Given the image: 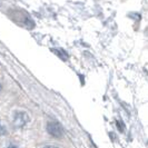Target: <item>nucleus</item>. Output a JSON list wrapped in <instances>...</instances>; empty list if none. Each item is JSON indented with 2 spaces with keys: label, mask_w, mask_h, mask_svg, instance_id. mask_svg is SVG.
Here are the masks:
<instances>
[{
  "label": "nucleus",
  "mask_w": 148,
  "mask_h": 148,
  "mask_svg": "<svg viewBox=\"0 0 148 148\" xmlns=\"http://www.w3.org/2000/svg\"><path fill=\"white\" fill-rule=\"evenodd\" d=\"M29 116L26 111L22 110H17L14 115V120H12V125L16 128H22L23 126H26L29 121Z\"/></svg>",
  "instance_id": "1"
},
{
  "label": "nucleus",
  "mask_w": 148,
  "mask_h": 148,
  "mask_svg": "<svg viewBox=\"0 0 148 148\" xmlns=\"http://www.w3.org/2000/svg\"><path fill=\"white\" fill-rule=\"evenodd\" d=\"M47 132L49 135H51L52 137L55 138H61L64 136V129H62V126L60 125L58 121H49L47 124Z\"/></svg>",
  "instance_id": "2"
},
{
  "label": "nucleus",
  "mask_w": 148,
  "mask_h": 148,
  "mask_svg": "<svg viewBox=\"0 0 148 148\" xmlns=\"http://www.w3.org/2000/svg\"><path fill=\"white\" fill-rule=\"evenodd\" d=\"M5 135H7V128L3 126L1 124V121H0V136H5Z\"/></svg>",
  "instance_id": "3"
},
{
  "label": "nucleus",
  "mask_w": 148,
  "mask_h": 148,
  "mask_svg": "<svg viewBox=\"0 0 148 148\" xmlns=\"http://www.w3.org/2000/svg\"><path fill=\"white\" fill-rule=\"evenodd\" d=\"M117 127H118L119 132H121V133H124L125 132V125H124V123L121 121H119V120H117Z\"/></svg>",
  "instance_id": "4"
},
{
  "label": "nucleus",
  "mask_w": 148,
  "mask_h": 148,
  "mask_svg": "<svg viewBox=\"0 0 148 148\" xmlns=\"http://www.w3.org/2000/svg\"><path fill=\"white\" fill-rule=\"evenodd\" d=\"M42 148H58V147H56V146H51V145H47V146H44Z\"/></svg>",
  "instance_id": "5"
},
{
  "label": "nucleus",
  "mask_w": 148,
  "mask_h": 148,
  "mask_svg": "<svg viewBox=\"0 0 148 148\" xmlns=\"http://www.w3.org/2000/svg\"><path fill=\"white\" fill-rule=\"evenodd\" d=\"M7 148H18V147H17L16 145H9V146H8Z\"/></svg>",
  "instance_id": "6"
},
{
  "label": "nucleus",
  "mask_w": 148,
  "mask_h": 148,
  "mask_svg": "<svg viewBox=\"0 0 148 148\" xmlns=\"http://www.w3.org/2000/svg\"><path fill=\"white\" fill-rule=\"evenodd\" d=\"M1 91H2V85L0 84V92H1Z\"/></svg>",
  "instance_id": "7"
}]
</instances>
